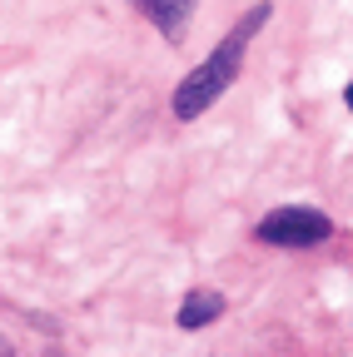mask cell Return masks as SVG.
<instances>
[{
  "instance_id": "obj_4",
  "label": "cell",
  "mask_w": 353,
  "mask_h": 357,
  "mask_svg": "<svg viewBox=\"0 0 353 357\" xmlns=\"http://www.w3.org/2000/svg\"><path fill=\"white\" fill-rule=\"evenodd\" d=\"M214 318H224V293H214V288H199V293H189L180 303V328L185 333H199Z\"/></svg>"
},
{
  "instance_id": "obj_6",
  "label": "cell",
  "mask_w": 353,
  "mask_h": 357,
  "mask_svg": "<svg viewBox=\"0 0 353 357\" xmlns=\"http://www.w3.org/2000/svg\"><path fill=\"white\" fill-rule=\"evenodd\" d=\"M0 357H15V352H10V347H6V337H0Z\"/></svg>"
},
{
  "instance_id": "obj_3",
  "label": "cell",
  "mask_w": 353,
  "mask_h": 357,
  "mask_svg": "<svg viewBox=\"0 0 353 357\" xmlns=\"http://www.w3.org/2000/svg\"><path fill=\"white\" fill-rule=\"evenodd\" d=\"M194 6H199V0H135V10H140L164 40H180V35H185Z\"/></svg>"
},
{
  "instance_id": "obj_2",
  "label": "cell",
  "mask_w": 353,
  "mask_h": 357,
  "mask_svg": "<svg viewBox=\"0 0 353 357\" xmlns=\"http://www.w3.org/2000/svg\"><path fill=\"white\" fill-rule=\"evenodd\" d=\"M333 234V218L324 208H308V204H284L269 208L254 223V238L269 243V248H314Z\"/></svg>"
},
{
  "instance_id": "obj_1",
  "label": "cell",
  "mask_w": 353,
  "mask_h": 357,
  "mask_svg": "<svg viewBox=\"0 0 353 357\" xmlns=\"http://www.w3.org/2000/svg\"><path fill=\"white\" fill-rule=\"evenodd\" d=\"M269 15H274V6H254L249 15H239L234 20V30L214 45V50L204 55V65H194L185 79H180V89H174V100H169V109H174V119L180 124H189V119H199L224 89L239 79V70H244V50H249V40L269 25Z\"/></svg>"
},
{
  "instance_id": "obj_5",
  "label": "cell",
  "mask_w": 353,
  "mask_h": 357,
  "mask_svg": "<svg viewBox=\"0 0 353 357\" xmlns=\"http://www.w3.org/2000/svg\"><path fill=\"white\" fill-rule=\"evenodd\" d=\"M343 105H348V109H353V79H348V89H343Z\"/></svg>"
}]
</instances>
